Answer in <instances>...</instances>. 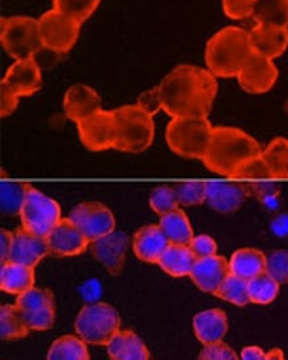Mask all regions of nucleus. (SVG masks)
Here are the masks:
<instances>
[{"label": "nucleus", "mask_w": 288, "mask_h": 360, "mask_svg": "<svg viewBox=\"0 0 288 360\" xmlns=\"http://www.w3.org/2000/svg\"><path fill=\"white\" fill-rule=\"evenodd\" d=\"M192 327L197 339L204 346L222 342L228 330V315L221 309L199 312L192 319Z\"/></svg>", "instance_id": "nucleus-23"}, {"label": "nucleus", "mask_w": 288, "mask_h": 360, "mask_svg": "<svg viewBox=\"0 0 288 360\" xmlns=\"http://www.w3.org/2000/svg\"><path fill=\"white\" fill-rule=\"evenodd\" d=\"M158 225L170 243L190 245L194 238L190 221L186 213L180 207L161 217Z\"/></svg>", "instance_id": "nucleus-28"}, {"label": "nucleus", "mask_w": 288, "mask_h": 360, "mask_svg": "<svg viewBox=\"0 0 288 360\" xmlns=\"http://www.w3.org/2000/svg\"><path fill=\"white\" fill-rule=\"evenodd\" d=\"M74 330L88 345L108 346L121 330L120 314L104 302L86 304L77 314Z\"/></svg>", "instance_id": "nucleus-6"}, {"label": "nucleus", "mask_w": 288, "mask_h": 360, "mask_svg": "<svg viewBox=\"0 0 288 360\" xmlns=\"http://www.w3.org/2000/svg\"><path fill=\"white\" fill-rule=\"evenodd\" d=\"M15 304L30 330L47 331L55 323L56 302L48 288H32L19 295Z\"/></svg>", "instance_id": "nucleus-10"}, {"label": "nucleus", "mask_w": 288, "mask_h": 360, "mask_svg": "<svg viewBox=\"0 0 288 360\" xmlns=\"http://www.w3.org/2000/svg\"><path fill=\"white\" fill-rule=\"evenodd\" d=\"M77 132L81 144L91 152L114 149L116 121L113 110H98L88 119L77 122Z\"/></svg>", "instance_id": "nucleus-12"}, {"label": "nucleus", "mask_w": 288, "mask_h": 360, "mask_svg": "<svg viewBox=\"0 0 288 360\" xmlns=\"http://www.w3.org/2000/svg\"><path fill=\"white\" fill-rule=\"evenodd\" d=\"M137 105L145 110L148 115H150L152 117L157 115L161 109H164L159 86H156L153 89H149L144 94H141L137 100Z\"/></svg>", "instance_id": "nucleus-44"}, {"label": "nucleus", "mask_w": 288, "mask_h": 360, "mask_svg": "<svg viewBox=\"0 0 288 360\" xmlns=\"http://www.w3.org/2000/svg\"><path fill=\"white\" fill-rule=\"evenodd\" d=\"M230 274L231 270L228 259L222 255H213L197 259L189 276L199 290L214 294Z\"/></svg>", "instance_id": "nucleus-20"}, {"label": "nucleus", "mask_w": 288, "mask_h": 360, "mask_svg": "<svg viewBox=\"0 0 288 360\" xmlns=\"http://www.w3.org/2000/svg\"><path fill=\"white\" fill-rule=\"evenodd\" d=\"M266 273L279 285L288 283V250H273L266 254Z\"/></svg>", "instance_id": "nucleus-41"}, {"label": "nucleus", "mask_w": 288, "mask_h": 360, "mask_svg": "<svg viewBox=\"0 0 288 360\" xmlns=\"http://www.w3.org/2000/svg\"><path fill=\"white\" fill-rule=\"evenodd\" d=\"M259 143L233 127H214L204 164L210 172L230 179L240 165L262 155Z\"/></svg>", "instance_id": "nucleus-2"}, {"label": "nucleus", "mask_w": 288, "mask_h": 360, "mask_svg": "<svg viewBox=\"0 0 288 360\" xmlns=\"http://www.w3.org/2000/svg\"><path fill=\"white\" fill-rule=\"evenodd\" d=\"M109 360H149L150 354L143 339L132 330H120L109 342Z\"/></svg>", "instance_id": "nucleus-25"}, {"label": "nucleus", "mask_w": 288, "mask_h": 360, "mask_svg": "<svg viewBox=\"0 0 288 360\" xmlns=\"http://www.w3.org/2000/svg\"><path fill=\"white\" fill-rule=\"evenodd\" d=\"M252 52L249 32L240 27H226L207 41L204 60L216 77H234Z\"/></svg>", "instance_id": "nucleus-3"}, {"label": "nucleus", "mask_w": 288, "mask_h": 360, "mask_svg": "<svg viewBox=\"0 0 288 360\" xmlns=\"http://www.w3.org/2000/svg\"><path fill=\"white\" fill-rule=\"evenodd\" d=\"M266 360H286V358L280 348H273L266 354Z\"/></svg>", "instance_id": "nucleus-50"}, {"label": "nucleus", "mask_w": 288, "mask_h": 360, "mask_svg": "<svg viewBox=\"0 0 288 360\" xmlns=\"http://www.w3.org/2000/svg\"><path fill=\"white\" fill-rule=\"evenodd\" d=\"M280 285L267 273H262L249 281V297L255 304H268L275 300Z\"/></svg>", "instance_id": "nucleus-35"}, {"label": "nucleus", "mask_w": 288, "mask_h": 360, "mask_svg": "<svg viewBox=\"0 0 288 360\" xmlns=\"http://www.w3.org/2000/svg\"><path fill=\"white\" fill-rule=\"evenodd\" d=\"M30 327L16 304H3L0 309V336L3 340H20L28 336Z\"/></svg>", "instance_id": "nucleus-32"}, {"label": "nucleus", "mask_w": 288, "mask_h": 360, "mask_svg": "<svg viewBox=\"0 0 288 360\" xmlns=\"http://www.w3.org/2000/svg\"><path fill=\"white\" fill-rule=\"evenodd\" d=\"M240 358L242 360H266V354L262 348L250 346L242 349Z\"/></svg>", "instance_id": "nucleus-48"}, {"label": "nucleus", "mask_w": 288, "mask_h": 360, "mask_svg": "<svg viewBox=\"0 0 288 360\" xmlns=\"http://www.w3.org/2000/svg\"><path fill=\"white\" fill-rule=\"evenodd\" d=\"M237 77L246 92L254 95L266 94L275 85L277 68L271 59L252 52Z\"/></svg>", "instance_id": "nucleus-13"}, {"label": "nucleus", "mask_w": 288, "mask_h": 360, "mask_svg": "<svg viewBox=\"0 0 288 360\" xmlns=\"http://www.w3.org/2000/svg\"><path fill=\"white\" fill-rule=\"evenodd\" d=\"M230 180L262 181L271 180V177L261 155L243 162L240 168L233 173Z\"/></svg>", "instance_id": "nucleus-40"}, {"label": "nucleus", "mask_w": 288, "mask_h": 360, "mask_svg": "<svg viewBox=\"0 0 288 360\" xmlns=\"http://www.w3.org/2000/svg\"><path fill=\"white\" fill-rule=\"evenodd\" d=\"M44 49L65 53L72 49L80 35L81 23L58 10H51L37 20Z\"/></svg>", "instance_id": "nucleus-9"}, {"label": "nucleus", "mask_w": 288, "mask_h": 360, "mask_svg": "<svg viewBox=\"0 0 288 360\" xmlns=\"http://www.w3.org/2000/svg\"><path fill=\"white\" fill-rule=\"evenodd\" d=\"M213 128L207 117H173L166 128V143L178 156L204 160Z\"/></svg>", "instance_id": "nucleus-5"}, {"label": "nucleus", "mask_w": 288, "mask_h": 360, "mask_svg": "<svg viewBox=\"0 0 288 360\" xmlns=\"http://www.w3.org/2000/svg\"><path fill=\"white\" fill-rule=\"evenodd\" d=\"M100 0H53L55 10L71 16L80 23H84L92 16Z\"/></svg>", "instance_id": "nucleus-36"}, {"label": "nucleus", "mask_w": 288, "mask_h": 360, "mask_svg": "<svg viewBox=\"0 0 288 360\" xmlns=\"http://www.w3.org/2000/svg\"><path fill=\"white\" fill-rule=\"evenodd\" d=\"M101 110V98L95 89L84 84L71 86L64 96V112L76 124Z\"/></svg>", "instance_id": "nucleus-21"}, {"label": "nucleus", "mask_w": 288, "mask_h": 360, "mask_svg": "<svg viewBox=\"0 0 288 360\" xmlns=\"http://www.w3.org/2000/svg\"><path fill=\"white\" fill-rule=\"evenodd\" d=\"M1 44L16 60L34 58L43 49L39 23L32 18L13 16L1 19Z\"/></svg>", "instance_id": "nucleus-7"}, {"label": "nucleus", "mask_w": 288, "mask_h": 360, "mask_svg": "<svg viewBox=\"0 0 288 360\" xmlns=\"http://www.w3.org/2000/svg\"><path fill=\"white\" fill-rule=\"evenodd\" d=\"M86 345L80 336H60L51 345L47 360H91Z\"/></svg>", "instance_id": "nucleus-30"}, {"label": "nucleus", "mask_w": 288, "mask_h": 360, "mask_svg": "<svg viewBox=\"0 0 288 360\" xmlns=\"http://www.w3.org/2000/svg\"><path fill=\"white\" fill-rule=\"evenodd\" d=\"M35 285V267L15 262L0 264V288L11 295H22Z\"/></svg>", "instance_id": "nucleus-24"}, {"label": "nucleus", "mask_w": 288, "mask_h": 360, "mask_svg": "<svg viewBox=\"0 0 288 360\" xmlns=\"http://www.w3.org/2000/svg\"><path fill=\"white\" fill-rule=\"evenodd\" d=\"M189 248H190V250L195 255L197 259L216 255V250H218L216 240H213L211 237L206 236V234L194 237L192 242H190V245H189Z\"/></svg>", "instance_id": "nucleus-45"}, {"label": "nucleus", "mask_w": 288, "mask_h": 360, "mask_svg": "<svg viewBox=\"0 0 288 360\" xmlns=\"http://www.w3.org/2000/svg\"><path fill=\"white\" fill-rule=\"evenodd\" d=\"M249 37L252 51L271 60L282 56L288 47V27L256 23Z\"/></svg>", "instance_id": "nucleus-19"}, {"label": "nucleus", "mask_w": 288, "mask_h": 360, "mask_svg": "<svg viewBox=\"0 0 288 360\" xmlns=\"http://www.w3.org/2000/svg\"><path fill=\"white\" fill-rule=\"evenodd\" d=\"M170 245L159 225H146L133 236L132 248L136 257L146 264H157Z\"/></svg>", "instance_id": "nucleus-22"}, {"label": "nucleus", "mask_w": 288, "mask_h": 360, "mask_svg": "<svg viewBox=\"0 0 288 360\" xmlns=\"http://www.w3.org/2000/svg\"><path fill=\"white\" fill-rule=\"evenodd\" d=\"M267 259L266 254L258 249H240L231 255L230 270L231 274L250 281L252 278L266 273Z\"/></svg>", "instance_id": "nucleus-27"}, {"label": "nucleus", "mask_w": 288, "mask_h": 360, "mask_svg": "<svg viewBox=\"0 0 288 360\" xmlns=\"http://www.w3.org/2000/svg\"><path fill=\"white\" fill-rule=\"evenodd\" d=\"M173 188L178 202L183 206H195L206 202V182H180Z\"/></svg>", "instance_id": "nucleus-38"}, {"label": "nucleus", "mask_w": 288, "mask_h": 360, "mask_svg": "<svg viewBox=\"0 0 288 360\" xmlns=\"http://www.w3.org/2000/svg\"><path fill=\"white\" fill-rule=\"evenodd\" d=\"M47 238L49 254L53 257H76L89 249L91 242L70 218H61Z\"/></svg>", "instance_id": "nucleus-15"}, {"label": "nucleus", "mask_w": 288, "mask_h": 360, "mask_svg": "<svg viewBox=\"0 0 288 360\" xmlns=\"http://www.w3.org/2000/svg\"><path fill=\"white\" fill-rule=\"evenodd\" d=\"M22 226L40 237H47L61 219L58 201L31 186L20 212Z\"/></svg>", "instance_id": "nucleus-8"}, {"label": "nucleus", "mask_w": 288, "mask_h": 360, "mask_svg": "<svg viewBox=\"0 0 288 360\" xmlns=\"http://www.w3.org/2000/svg\"><path fill=\"white\" fill-rule=\"evenodd\" d=\"M198 360H240L237 352L223 342L206 345Z\"/></svg>", "instance_id": "nucleus-43"}, {"label": "nucleus", "mask_w": 288, "mask_h": 360, "mask_svg": "<svg viewBox=\"0 0 288 360\" xmlns=\"http://www.w3.org/2000/svg\"><path fill=\"white\" fill-rule=\"evenodd\" d=\"M213 295H216L219 300H226L235 306L243 307L250 303L249 281L230 274Z\"/></svg>", "instance_id": "nucleus-34"}, {"label": "nucleus", "mask_w": 288, "mask_h": 360, "mask_svg": "<svg viewBox=\"0 0 288 360\" xmlns=\"http://www.w3.org/2000/svg\"><path fill=\"white\" fill-rule=\"evenodd\" d=\"M223 11L234 20H242L252 16L256 0H223Z\"/></svg>", "instance_id": "nucleus-42"}, {"label": "nucleus", "mask_w": 288, "mask_h": 360, "mask_svg": "<svg viewBox=\"0 0 288 360\" xmlns=\"http://www.w3.org/2000/svg\"><path fill=\"white\" fill-rule=\"evenodd\" d=\"M286 108H287V110H288V103H287V104H286Z\"/></svg>", "instance_id": "nucleus-51"}, {"label": "nucleus", "mask_w": 288, "mask_h": 360, "mask_svg": "<svg viewBox=\"0 0 288 360\" xmlns=\"http://www.w3.org/2000/svg\"><path fill=\"white\" fill-rule=\"evenodd\" d=\"M158 86L164 110L171 117H207L218 94L213 73L188 64L174 68Z\"/></svg>", "instance_id": "nucleus-1"}, {"label": "nucleus", "mask_w": 288, "mask_h": 360, "mask_svg": "<svg viewBox=\"0 0 288 360\" xmlns=\"http://www.w3.org/2000/svg\"><path fill=\"white\" fill-rule=\"evenodd\" d=\"M49 254L46 237L37 236L23 226L13 231V249L8 261L35 267Z\"/></svg>", "instance_id": "nucleus-16"}, {"label": "nucleus", "mask_w": 288, "mask_h": 360, "mask_svg": "<svg viewBox=\"0 0 288 360\" xmlns=\"http://www.w3.org/2000/svg\"><path fill=\"white\" fill-rule=\"evenodd\" d=\"M19 105V96L7 85L0 84V115L7 117L13 115Z\"/></svg>", "instance_id": "nucleus-46"}, {"label": "nucleus", "mask_w": 288, "mask_h": 360, "mask_svg": "<svg viewBox=\"0 0 288 360\" xmlns=\"http://www.w3.org/2000/svg\"><path fill=\"white\" fill-rule=\"evenodd\" d=\"M13 231L0 229V264L8 261L13 249Z\"/></svg>", "instance_id": "nucleus-47"}, {"label": "nucleus", "mask_w": 288, "mask_h": 360, "mask_svg": "<svg viewBox=\"0 0 288 360\" xmlns=\"http://www.w3.org/2000/svg\"><path fill=\"white\" fill-rule=\"evenodd\" d=\"M197 258L192 254L189 245L170 243L162 252L157 264L170 276L182 278L190 276Z\"/></svg>", "instance_id": "nucleus-26"}, {"label": "nucleus", "mask_w": 288, "mask_h": 360, "mask_svg": "<svg viewBox=\"0 0 288 360\" xmlns=\"http://www.w3.org/2000/svg\"><path fill=\"white\" fill-rule=\"evenodd\" d=\"M247 197L243 182H206V204L218 213L237 212Z\"/></svg>", "instance_id": "nucleus-18"}, {"label": "nucleus", "mask_w": 288, "mask_h": 360, "mask_svg": "<svg viewBox=\"0 0 288 360\" xmlns=\"http://www.w3.org/2000/svg\"><path fill=\"white\" fill-rule=\"evenodd\" d=\"M129 236L124 231H113L100 240L91 242L89 252L103 264L110 276H119L129 250Z\"/></svg>", "instance_id": "nucleus-14"}, {"label": "nucleus", "mask_w": 288, "mask_h": 360, "mask_svg": "<svg viewBox=\"0 0 288 360\" xmlns=\"http://www.w3.org/2000/svg\"><path fill=\"white\" fill-rule=\"evenodd\" d=\"M271 180L288 179V140L276 137L262 152Z\"/></svg>", "instance_id": "nucleus-29"}, {"label": "nucleus", "mask_w": 288, "mask_h": 360, "mask_svg": "<svg viewBox=\"0 0 288 360\" xmlns=\"http://www.w3.org/2000/svg\"><path fill=\"white\" fill-rule=\"evenodd\" d=\"M113 115L116 121V150L141 153L152 145L155 139V121L137 104L114 109Z\"/></svg>", "instance_id": "nucleus-4"}, {"label": "nucleus", "mask_w": 288, "mask_h": 360, "mask_svg": "<svg viewBox=\"0 0 288 360\" xmlns=\"http://www.w3.org/2000/svg\"><path fill=\"white\" fill-rule=\"evenodd\" d=\"M252 18L256 23L288 27V0H256Z\"/></svg>", "instance_id": "nucleus-33"}, {"label": "nucleus", "mask_w": 288, "mask_h": 360, "mask_svg": "<svg viewBox=\"0 0 288 360\" xmlns=\"http://www.w3.org/2000/svg\"><path fill=\"white\" fill-rule=\"evenodd\" d=\"M243 184L249 197L256 198L261 204L275 206L280 193V186L277 184L267 181H250Z\"/></svg>", "instance_id": "nucleus-39"}, {"label": "nucleus", "mask_w": 288, "mask_h": 360, "mask_svg": "<svg viewBox=\"0 0 288 360\" xmlns=\"http://www.w3.org/2000/svg\"><path fill=\"white\" fill-rule=\"evenodd\" d=\"M1 84L7 85L19 97L35 95L41 86V71L34 58L16 60L4 75Z\"/></svg>", "instance_id": "nucleus-17"}, {"label": "nucleus", "mask_w": 288, "mask_h": 360, "mask_svg": "<svg viewBox=\"0 0 288 360\" xmlns=\"http://www.w3.org/2000/svg\"><path fill=\"white\" fill-rule=\"evenodd\" d=\"M273 230L277 236H286L288 233V216H279L273 222Z\"/></svg>", "instance_id": "nucleus-49"}, {"label": "nucleus", "mask_w": 288, "mask_h": 360, "mask_svg": "<svg viewBox=\"0 0 288 360\" xmlns=\"http://www.w3.org/2000/svg\"><path fill=\"white\" fill-rule=\"evenodd\" d=\"M68 218L83 231L89 242L114 231L116 219L112 210L101 202H81L71 210Z\"/></svg>", "instance_id": "nucleus-11"}, {"label": "nucleus", "mask_w": 288, "mask_h": 360, "mask_svg": "<svg viewBox=\"0 0 288 360\" xmlns=\"http://www.w3.org/2000/svg\"><path fill=\"white\" fill-rule=\"evenodd\" d=\"M31 189L30 184L1 181L0 184V210L7 217L20 216L27 193Z\"/></svg>", "instance_id": "nucleus-31"}, {"label": "nucleus", "mask_w": 288, "mask_h": 360, "mask_svg": "<svg viewBox=\"0 0 288 360\" xmlns=\"http://www.w3.org/2000/svg\"><path fill=\"white\" fill-rule=\"evenodd\" d=\"M149 204L152 210L159 217L165 216L170 212L178 209V200H177V194L173 186H166V185H161L156 188L149 198Z\"/></svg>", "instance_id": "nucleus-37"}]
</instances>
